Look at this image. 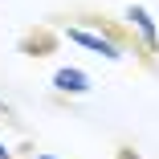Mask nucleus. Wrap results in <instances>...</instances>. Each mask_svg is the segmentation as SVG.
Segmentation results:
<instances>
[{
	"label": "nucleus",
	"instance_id": "nucleus-1",
	"mask_svg": "<svg viewBox=\"0 0 159 159\" xmlns=\"http://www.w3.org/2000/svg\"><path fill=\"white\" fill-rule=\"evenodd\" d=\"M66 37H70V45H78V49H86V53H94V57H102V61H122V57H126V49H122L114 37H106L102 29L66 25Z\"/></svg>",
	"mask_w": 159,
	"mask_h": 159
},
{
	"label": "nucleus",
	"instance_id": "nucleus-2",
	"mask_svg": "<svg viewBox=\"0 0 159 159\" xmlns=\"http://www.w3.org/2000/svg\"><path fill=\"white\" fill-rule=\"evenodd\" d=\"M122 20H126V29H131V37L143 45V53L155 61L159 57V29H155V20H151V12L143 8V4H126V12H122Z\"/></svg>",
	"mask_w": 159,
	"mask_h": 159
},
{
	"label": "nucleus",
	"instance_id": "nucleus-3",
	"mask_svg": "<svg viewBox=\"0 0 159 159\" xmlns=\"http://www.w3.org/2000/svg\"><path fill=\"white\" fill-rule=\"evenodd\" d=\"M57 45H61V37L53 33V29H45V25L29 29V33L16 41V49H20L25 57H53V53H57Z\"/></svg>",
	"mask_w": 159,
	"mask_h": 159
},
{
	"label": "nucleus",
	"instance_id": "nucleus-4",
	"mask_svg": "<svg viewBox=\"0 0 159 159\" xmlns=\"http://www.w3.org/2000/svg\"><path fill=\"white\" fill-rule=\"evenodd\" d=\"M90 90H94V82L86 70H78V66L53 70V94H90Z\"/></svg>",
	"mask_w": 159,
	"mask_h": 159
},
{
	"label": "nucleus",
	"instance_id": "nucleus-5",
	"mask_svg": "<svg viewBox=\"0 0 159 159\" xmlns=\"http://www.w3.org/2000/svg\"><path fill=\"white\" fill-rule=\"evenodd\" d=\"M114 159H147V155H139L135 147H118V151H114Z\"/></svg>",
	"mask_w": 159,
	"mask_h": 159
},
{
	"label": "nucleus",
	"instance_id": "nucleus-6",
	"mask_svg": "<svg viewBox=\"0 0 159 159\" xmlns=\"http://www.w3.org/2000/svg\"><path fill=\"white\" fill-rule=\"evenodd\" d=\"M0 159H16V155H12V151L4 147V139H0Z\"/></svg>",
	"mask_w": 159,
	"mask_h": 159
},
{
	"label": "nucleus",
	"instance_id": "nucleus-7",
	"mask_svg": "<svg viewBox=\"0 0 159 159\" xmlns=\"http://www.w3.org/2000/svg\"><path fill=\"white\" fill-rule=\"evenodd\" d=\"M0 114H4V118H12V106H8L4 98H0Z\"/></svg>",
	"mask_w": 159,
	"mask_h": 159
},
{
	"label": "nucleus",
	"instance_id": "nucleus-8",
	"mask_svg": "<svg viewBox=\"0 0 159 159\" xmlns=\"http://www.w3.org/2000/svg\"><path fill=\"white\" fill-rule=\"evenodd\" d=\"M33 159H57V155H49V151H37V155H33Z\"/></svg>",
	"mask_w": 159,
	"mask_h": 159
}]
</instances>
